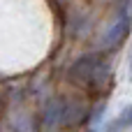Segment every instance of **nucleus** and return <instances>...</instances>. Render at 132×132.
<instances>
[{"mask_svg": "<svg viewBox=\"0 0 132 132\" xmlns=\"http://www.w3.org/2000/svg\"><path fill=\"white\" fill-rule=\"evenodd\" d=\"M67 77L74 86L86 88L90 93H100L111 81V63L104 51H90V53L79 56L70 65Z\"/></svg>", "mask_w": 132, "mask_h": 132, "instance_id": "obj_1", "label": "nucleus"}, {"mask_svg": "<svg viewBox=\"0 0 132 132\" xmlns=\"http://www.w3.org/2000/svg\"><path fill=\"white\" fill-rule=\"evenodd\" d=\"M88 118V111L84 104L72 100H51L44 109V123L58 125V128H77Z\"/></svg>", "mask_w": 132, "mask_h": 132, "instance_id": "obj_2", "label": "nucleus"}, {"mask_svg": "<svg viewBox=\"0 0 132 132\" xmlns=\"http://www.w3.org/2000/svg\"><path fill=\"white\" fill-rule=\"evenodd\" d=\"M130 28H132V9L118 7V12L114 14V19L109 21V26L104 28V32L100 37V51L111 53V51L121 49V44L130 35Z\"/></svg>", "mask_w": 132, "mask_h": 132, "instance_id": "obj_3", "label": "nucleus"}, {"mask_svg": "<svg viewBox=\"0 0 132 132\" xmlns=\"http://www.w3.org/2000/svg\"><path fill=\"white\" fill-rule=\"evenodd\" d=\"M116 123H118L121 128H132V104L123 111V114H121V118H118Z\"/></svg>", "mask_w": 132, "mask_h": 132, "instance_id": "obj_4", "label": "nucleus"}, {"mask_svg": "<svg viewBox=\"0 0 132 132\" xmlns=\"http://www.w3.org/2000/svg\"><path fill=\"white\" fill-rule=\"evenodd\" d=\"M130 72H132V56H130Z\"/></svg>", "mask_w": 132, "mask_h": 132, "instance_id": "obj_5", "label": "nucleus"}, {"mask_svg": "<svg viewBox=\"0 0 132 132\" xmlns=\"http://www.w3.org/2000/svg\"><path fill=\"white\" fill-rule=\"evenodd\" d=\"M88 132H95V130H88Z\"/></svg>", "mask_w": 132, "mask_h": 132, "instance_id": "obj_6", "label": "nucleus"}]
</instances>
